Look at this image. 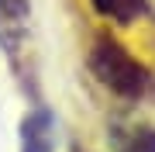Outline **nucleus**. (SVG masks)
I'll list each match as a JSON object with an SVG mask.
<instances>
[{"label": "nucleus", "instance_id": "nucleus-1", "mask_svg": "<svg viewBox=\"0 0 155 152\" xmlns=\"http://www.w3.org/2000/svg\"><path fill=\"white\" fill-rule=\"evenodd\" d=\"M90 69L110 93L124 97V100H138L148 93L152 73L141 59H134L117 38L110 35H97L93 49H90Z\"/></svg>", "mask_w": 155, "mask_h": 152}, {"label": "nucleus", "instance_id": "nucleus-2", "mask_svg": "<svg viewBox=\"0 0 155 152\" xmlns=\"http://www.w3.org/2000/svg\"><path fill=\"white\" fill-rule=\"evenodd\" d=\"M100 17L114 24H134L141 17H148V0H90Z\"/></svg>", "mask_w": 155, "mask_h": 152}, {"label": "nucleus", "instance_id": "nucleus-3", "mask_svg": "<svg viewBox=\"0 0 155 152\" xmlns=\"http://www.w3.org/2000/svg\"><path fill=\"white\" fill-rule=\"evenodd\" d=\"M21 152H52V124L45 111H35L21 124Z\"/></svg>", "mask_w": 155, "mask_h": 152}, {"label": "nucleus", "instance_id": "nucleus-4", "mask_svg": "<svg viewBox=\"0 0 155 152\" xmlns=\"http://www.w3.org/2000/svg\"><path fill=\"white\" fill-rule=\"evenodd\" d=\"M121 152H155V128H131L121 142Z\"/></svg>", "mask_w": 155, "mask_h": 152}]
</instances>
